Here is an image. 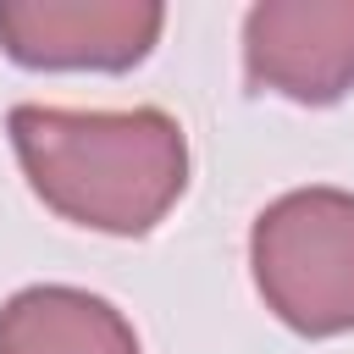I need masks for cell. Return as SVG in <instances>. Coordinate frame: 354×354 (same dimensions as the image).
I'll return each mask as SVG.
<instances>
[{"label":"cell","instance_id":"6da1fadb","mask_svg":"<svg viewBox=\"0 0 354 354\" xmlns=\"http://www.w3.org/2000/svg\"><path fill=\"white\" fill-rule=\"evenodd\" d=\"M11 149L33 194L77 227L138 238L188 188V138L155 111H55L17 105Z\"/></svg>","mask_w":354,"mask_h":354},{"label":"cell","instance_id":"7a4b0ae2","mask_svg":"<svg viewBox=\"0 0 354 354\" xmlns=\"http://www.w3.org/2000/svg\"><path fill=\"white\" fill-rule=\"evenodd\" d=\"M249 266L266 310L304 337L354 332V194L293 188L254 216Z\"/></svg>","mask_w":354,"mask_h":354},{"label":"cell","instance_id":"3957f363","mask_svg":"<svg viewBox=\"0 0 354 354\" xmlns=\"http://www.w3.org/2000/svg\"><path fill=\"white\" fill-rule=\"evenodd\" d=\"M155 0H6L0 50L39 72H127L160 39Z\"/></svg>","mask_w":354,"mask_h":354},{"label":"cell","instance_id":"277c9868","mask_svg":"<svg viewBox=\"0 0 354 354\" xmlns=\"http://www.w3.org/2000/svg\"><path fill=\"white\" fill-rule=\"evenodd\" d=\"M254 88L293 105H332L354 88V0H260L243 17Z\"/></svg>","mask_w":354,"mask_h":354},{"label":"cell","instance_id":"5b68a950","mask_svg":"<svg viewBox=\"0 0 354 354\" xmlns=\"http://www.w3.org/2000/svg\"><path fill=\"white\" fill-rule=\"evenodd\" d=\"M0 354H138V337L111 299L44 282L6 299Z\"/></svg>","mask_w":354,"mask_h":354}]
</instances>
